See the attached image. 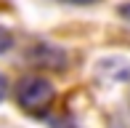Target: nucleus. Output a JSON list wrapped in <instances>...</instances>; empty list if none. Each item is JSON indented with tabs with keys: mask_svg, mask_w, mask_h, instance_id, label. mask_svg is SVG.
Here are the masks:
<instances>
[{
	"mask_svg": "<svg viewBox=\"0 0 130 128\" xmlns=\"http://www.w3.org/2000/svg\"><path fill=\"white\" fill-rule=\"evenodd\" d=\"M53 99H56V91H53L51 80L40 78V75H27L16 85V101L29 115H45Z\"/></svg>",
	"mask_w": 130,
	"mask_h": 128,
	"instance_id": "obj_1",
	"label": "nucleus"
},
{
	"mask_svg": "<svg viewBox=\"0 0 130 128\" xmlns=\"http://www.w3.org/2000/svg\"><path fill=\"white\" fill-rule=\"evenodd\" d=\"M11 45H13V35L5 30V27H0V54H5Z\"/></svg>",
	"mask_w": 130,
	"mask_h": 128,
	"instance_id": "obj_2",
	"label": "nucleus"
},
{
	"mask_svg": "<svg viewBox=\"0 0 130 128\" xmlns=\"http://www.w3.org/2000/svg\"><path fill=\"white\" fill-rule=\"evenodd\" d=\"M5 94H8V80H5L3 75H0V101L5 99Z\"/></svg>",
	"mask_w": 130,
	"mask_h": 128,
	"instance_id": "obj_3",
	"label": "nucleus"
},
{
	"mask_svg": "<svg viewBox=\"0 0 130 128\" xmlns=\"http://www.w3.org/2000/svg\"><path fill=\"white\" fill-rule=\"evenodd\" d=\"M120 16L125 21H130V3H125V5H120Z\"/></svg>",
	"mask_w": 130,
	"mask_h": 128,
	"instance_id": "obj_4",
	"label": "nucleus"
},
{
	"mask_svg": "<svg viewBox=\"0 0 130 128\" xmlns=\"http://www.w3.org/2000/svg\"><path fill=\"white\" fill-rule=\"evenodd\" d=\"M64 3H74V5H85V3H96V0H64Z\"/></svg>",
	"mask_w": 130,
	"mask_h": 128,
	"instance_id": "obj_5",
	"label": "nucleus"
}]
</instances>
